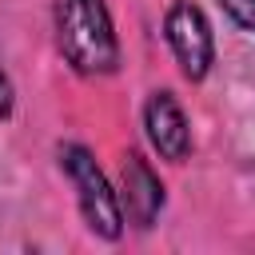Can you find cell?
I'll use <instances>...</instances> for the list:
<instances>
[{
	"label": "cell",
	"mask_w": 255,
	"mask_h": 255,
	"mask_svg": "<svg viewBox=\"0 0 255 255\" xmlns=\"http://www.w3.org/2000/svg\"><path fill=\"white\" fill-rule=\"evenodd\" d=\"M163 28H167V44H171L183 76H187V80H203L207 68H211V56H215L207 16H203L195 4L179 0V4L167 8V24H163Z\"/></svg>",
	"instance_id": "cell-3"
},
{
	"label": "cell",
	"mask_w": 255,
	"mask_h": 255,
	"mask_svg": "<svg viewBox=\"0 0 255 255\" xmlns=\"http://www.w3.org/2000/svg\"><path fill=\"white\" fill-rule=\"evenodd\" d=\"M223 8H227L243 28H251V32H255V0H223Z\"/></svg>",
	"instance_id": "cell-6"
},
{
	"label": "cell",
	"mask_w": 255,
	"mask_h": 255,
	"mask_svg": "<svg viewBox=\"0 0 255 255\" xmlns=\"http://www.w3.org/2000/svg\"><path fill=\"white\" fill-rule=\"evenodd\" d=\"M56 40L68 64L84 76L116 68V32L104 0H56Z\"/></svg>",
	"instance_id": "cell-1"
},
{
	"label": "cell",
	"mask_w": 255,
	"mask_h": 255,
	"mask_svg": "<svg viewBox=\"0 0 255 255\" xmlns=\"http://www.w3.org/2000/svg\"><path fill=\"white\" fill-rule=\"evenodd\" d=\"M143 124H147V135H151V143H155V151L163 159L179 163L191 151V128H187V116H183V108L175 104L171 92H155L147 100Z\"/></svg>",
	"instance_id": "cell-4"
},
{
	"label": "cell",
	"mask_w": 255,
	"mask_h": 255,
	"mask_svg": "<svg viewBox=\"0 0 255 255\" xmlns=\"http://www.w3.org/2000/svg\"><path fill=\"white\" fill-rule=\"evenodd\" d=\"M60 163H64L68 179L76 183L80 211H84L88 227L100 231V235H108V239H116V235H120V223H124V219H120V199L112 195V187H108L104 171L96 167V159H92L84 147L68 143V147H60Z\"/></svg>",
	"instance_id": "cell-2"
},
{
	"label": "cell",
	"mask_w": 255,
	"mask_h": 255,
	"mask_svg": "<svg viewBox=\"0 0 255 255\" xmlns=\"http://www.w3.org/2000/svg\"><path fill=\"white\" fill-rule=\"evenodd\" d=\"M124 191H128V211L135 215L139 227H147L163 203V191L139 155H128V163H124Z\"/></svg>",
	"instance_id": "cell-5"
}]
</instances>
